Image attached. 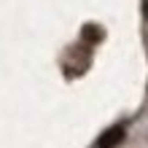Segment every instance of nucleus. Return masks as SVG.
I'll return each mask as SVG.
<instances>
[{"instance_id":"2","label":"nucleus","mask_w":148,"mask_h":148,"mask_svg":"<svg viewBox=\"0 0 148 148\" xmlns=\"http://www.w3.org/2000/svg\"><path fill=\"white\" fill-rule=\"evenodd\" d=\"M81 38L86 43H100L102 38H105V30L100 27V24H84V30H81Z\"/></svg>"},{"instance_id":"3","label":"nucleus","mask_w":148,"mask_h":148,"mask_svg":"<svg viewBox=\"0 0 148 148\" xmlns=\"http://www.w3.org/2000/svg\"><path fill=\"white\" fill-rule=\"evenodd\" d=\"M143 8H145V19H148V0H145V3H143Z\"/></svg>"},{"instance_id":"1","label":"nucleus","mask_w":148,"mask_h":148,"mask_svg":"<svg viewBox=\"0 0 148 148\" xmlns=\"http://www.w3.org/2000/svg\"><path fill=\"white\" fill-rule=\"evenodd\" d=\"M124 137H127V129L121 124H116V127L105 129V132L97 137V148H116V145L124 143Z\"/></svg>"}]
</instances>
